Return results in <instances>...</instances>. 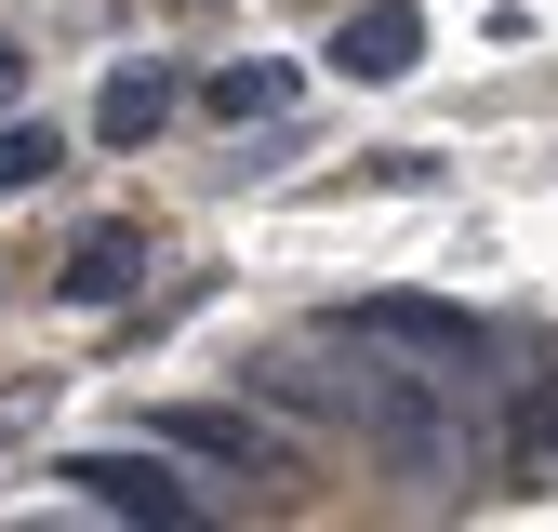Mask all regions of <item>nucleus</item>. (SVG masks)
I'll return each mask as SVG.
<instances>
[{
    "mask_svg": "<svg viewBox=\"0 0 558 532\" xmlns=\"http://www.w3.org/2000/svg\"><path fill=\"white\" fill-rule=\"evenodd\" d=\"M360 360H306V347H279L266 360V386L279 399H306V413H332V426H360L373 452H399V466H452V413L426 399V373H386L373 360V332H345Z\"/></svg>",
    "mask_w": 558,
    "mask_h": 532,
    "instance_id": "1",
    "label": "nucleus"
},
{
    "mask_svg": "<svg viewBox=\"0 0 558 532\" xmlns=\"http://www.w3.org/2000/svg\"><path fill=\"white\" fill-rule=\"evenodd\" d=\"M53 480L81 493V506H107V519H147V532L186 519V480H160V439H147V452H66Z\"/></svg>",
    "mask_w": 558,
    "mask_h": 532,
    "instance_id": "2",
    "label": "nucleus"
},
{
    "mask_svg": "<svg viewBox=\"0 0 558 532\" xmlns=\"http://www.w3.org/2000/svg\"><path fill=\"white\" fill-rule=\"evenodd\" d=\"M345 332H373V347H412V360H439V373H465V360H478V319H465V306H439V293H360V306H345Z\"/></svg>",
    "mask_w": 558,
    "mask_h": 532,
    "instance_id": "3",
    "label": "nucleus"
},
{
    "mask_svg": "<svg viewBox=\"0 0 558 532\" xmlns=\"http://www.w3.org/2000/svg\"><path fill=\"white\" fill-rule=\"evenodd\" d=\"M412 66H426V14H412V0H373V14H345L332 27V81H412Z\"/></svg>",
    "mask_w": 558,
    "mask_h": 532,
    "instance_id": "4",
    "label": "nucleus"
},
{
    "mask_svg": "<svg viewBox=\"0 0 558 532\" xmlns=\"http://www.w3.org/2000/svg\"><path fill=\"white\" fill-rule=\"evenodd\" d=\"M147 227H81V240H66V266H53V293L66 306H120V293H147Z\"/></svg>",
    "mask_w": 558,
    "mask_h": 532,
    "instance_id": "5",
    "label": "nucleus"
},
{
    "mask_svg": "<svg viewBox=\"0 0 558 532\" xmlns=\"http://www.w3.org/2000/svg\"><path fill=\"white\" fill-rule=\"evenodd\" d=\"M147 439L160 452H199V466H279V439L253 413H147Z\"/></svg>",
    "mask_w": 558,
    "mask_h": 532,
    "instance_id": "6",
    "label": "nucleus"
},
{
    "mask_svg": "<svg viewBox=\"0 0 558 532\" xmlns=\"http://www.w3.org/2000/svg\"><path fill=\"white\" fill-rule=\"evenodd\" d=\"M160 120H173V81H160V66H120V81L94 94V147H147Z\"/></svg>",
    "mask_w": 558,
    "mask_h": 532,
    "instance_id": "7",
    "label": "nucleus"
},
{
    "mask_svg": "<svg viewBox=\"0 0 558 532\" xmlns=\"http://www.w3.org/2000/svg\"><path fill=\"white\" fill-rule=\"evenodd\" d=\"M199 107H214V120H279V107H293V66H214Z\"/></svg>",
    "mask_w": 558,
    "mask_h": 532,
    "instance_id": "8",
    "label": "nucleus"
},
{
    "mask_svg": "<svg viewBox=\"0 0 558 532\" xmlns=\"http://www.w3.org/2000/svg\"><path fill=\"white\" fill-rule=\"evenodd\" d=\"M53 160H66V133H53V120H14V133H0V200H14V186H40Z\"/></svg>",
    "mask_w": 558,
    "mask_h": 532,
    "instance_id": "9",
    "label": "nucleus"
},
{
    "mask_svg": "<svg viewBox=\"0 0 558 532\" xmlns=\"http://www.w3.org/2000/svg\"><path fill=\"white\" fill-rule=\"evenodd\" d=\"M532 439H545V452H558V399H532Z\"/></svg>",
    "mask_w": 558,
    "mask_h": 532,
    "instance_id": "10",
    "label": "nucleus"
},
{
    "mask_svg": "<svg viewBox=\"0 0 558 532\" xmlns=\"http://www.w3.org/2000/svg\"><path fill=\"white\" fill-rule=\"evenodd\" d=\"M14 66H27V53H14V40H0V94H14Z\"/></svg>",
    "mask_w": 558,
    "mask_h": 532,
    "instance_id": "11",
    "label": "nucleus"
}]
</instances>
